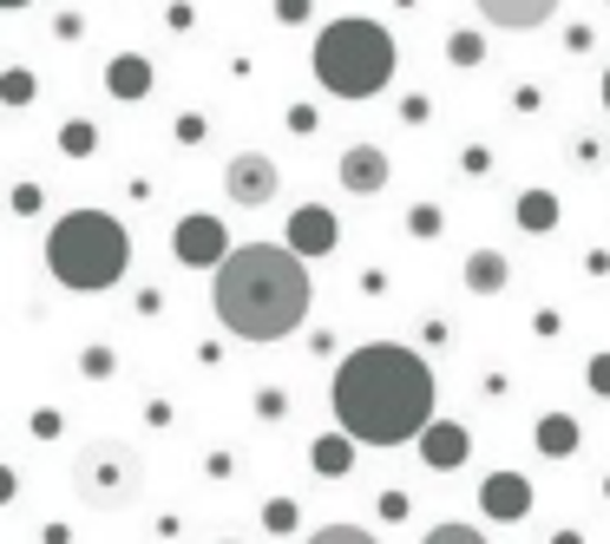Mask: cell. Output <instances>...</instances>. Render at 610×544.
<instances>
[{"label":"cell","instance_id":"1","mask_svg":"<svg viewBox=\"0 0 610 544\" xmlns=\"http://www.w3.org/2000/svg\"><path fill=\"white\" fill-rule=\"evenodd\" d=\"M329 407L361 446H407L433 426V367L420 361V347L361 341L354 354H341Z\"/></svg>","mask_w":610,"mask_h":544},{"label":"cell","instance_id":"2","mask_svg":"<svg viewBox=\"0 0 610 544\" xmlns=\"http://www.w3.org/2000/svg\"><path fill=\"white\" fill-rule=\"evenodd\" d=\"M309 256L289 243H237L217 263V322L237 341H282L309 322Z\"/></svg>","mask_w":610,"mask_h":544},{"label":"cell","instance_id":"3","mask_svg":"<svg viewBox=\"0 0 610 544\" xmlns=\"http://www.w3.org/2000/svg\"><path fill=\"white\" fill-rule=\"evenodd\" d=\"M309 67H316V85H322L329 99L361 105V99H381V92L394 85L401 47H394V33H388L381 20H368V13H341V20H329V27L316 33Z\"/></svg>","mask_w":610,"mask_h":544},{"label":"cell","instance_id":"4","mask_svg":"<svg viewBox=\"0 0 610 544\" xmlns=\"http://www.w3.org/2000/svg\"><path fill=\"white\" fill-rule=\"evenodd\" d=\"M47 270H53V282H67L72 295H99V289L126 282V270H132V236L106 210H67L47 230Z\"/></svg>","mask_w":610,"mask_h":544},{"label":"cell","instance_id":"5","mask_svg":"<svg viewBox=\"0 0 610 544\" xmlns=\"http://www.w3.org/2000/svg\"><path fill=\"white\" fill-rule=\"evenodd\" d=\"M72 492H79V505H92V512H126V505H138V492H144V460H138V446L126 433H92V440L72 453Z\"/></svg>","mask_w":610,"mask_h":544},{"label":"cell","instance_id":"6","mask_svg":"<svg viewBox=\"0 0 610 544\" xmlns=\"http://www.w3.org/2000/svg\"><path fill=\"white\" fill-rule=\"evenodd\" d=\"M276 191H282V171H276L270 151H237V158L223 164V198H230L237 210L276 204Z\"/></svg>","mask_w":610,"mask_h":544},{"label":"cell","instance_id":"7","mask_svg":"<svg viewBox=\"0 0 610 544\" xmlns=\"http://www.w3.org/2000/svg\"><path fill=\"white\" fill-rule=\"evenodd\" d=\"M171 250H178V263L184 270H217L223 256H230V230H223V216H184L178 230H171Z\"/></svg>","mask_w":610,"mask_h":544},{"label":"cell","instance_id":"8","mask_svg":"<svg viewBox=\"0 0 610 544\" xmlns=\"http://www.w3.org/2000/svg\"><path fill=\"white\" fill-rule=\"evenodd\" d=\"M336 178H341V191H348V198H381V191H388V178H394V164H388V151H381V144H368V138H361V144H348V151L336 158Z\"/></svg>","mask_w":610,"mask_h":544},{"label":"cell","instance_id":"9","mask_svg":"<svg viewBox=\"0 0 610 544\" xmlns=\"http://www.w3.org/2000/svg\"><path fill=\"white\" fill-rule=\"evenodd\" d=\"M296 256H329L341 243V223H336V210L329 204H302V210H289V236H282Z\"/></svg>","mask_w":610,"mask_h":544},{"label":"cell","instance_id":"10","mask_svg":"<svg viewBox=\"0 0 610 544\" xmlns=\"http://www.w3.org/2000/svg\"><path fill=\"white\" fill-rule=\"evenodd\" d=\"M479 505H486V518L519 525V518L532 512V485H526V473H492L479 485Z\"/></svg>","mask_w":610,"mask_h":544},{"label":"cell","instance_id":"11","mask_svg":"<svg viewBox=\"0 0 610 544\" xmlns=\"http://www.w3.org/2000/svg\"><path fill=\"white\" fill-rule=\"evenodd\" d=\"M420 460H427L433 473H453V466L467 460V426H460V420H433V426L420 433Z\"/></svg>","mask_w":610,"mask_h":544},{"label":"cell","instance_id":"12","mask_svg":"<svg viewBox=\"0 0 610 544\" xmlns=\"http://www.w3.org/2000/svg\"><path fill=\"white\" fill-rule=\"evenodd\" d=\"M492 27H544L558 13V0H473Z\"/></svg>","mask_w":610,"mask_h":544},{"label":"cell","instance_id":"13","mask_svg":"<svg viewBox=\"0 0 610 544\" xmlns=\"http://www.w3.org/2000/svg\"><path fill=\"white\" fill-rule=\"evenodd\" d=\"M460 275H467V289H473V295H506V282H512V263H506L499 250H473Z\"/></svg>","mask_w":610,"mask_h":544},{"label":"cell","instance_id":"14","mask_svg":"<svg viewBox=\"0 0 610 544\" xmlns=\"http://www.w3.org/2000/svg\"><path fill=\"white\" fill-rule=\"evenodd\" d=\"M354 446H361L354 433H322V440L309 446V466H316V473H329V478H341L348 466H354Z\"/></svg>","mask_w":610,"mask_h":544},{"label":"cell","instance_id":"15","mask_svg":"<svg viewBox=\"0 0 610 544\" xmlns=\"http://www.w3.org/2000/svg\"><path fill=\"white\" fill-rule=\"evenodd\" d=\"M106 79H112V99H126V105H132V99H144V92H151V60H138V53H119Z\"/></svg>","mask_w":610,"mask_h":544},{"label":"cell","instance_id":"16","mask_svg":"<svg viewBox=\"0 0 610 544\" xmlns=\"http://www.w3.org/2000/svg\"><path fill=\"white\" fill-rule=\"evenodd\" d=\"M539 453L544 460H571L578 453V420L571 413H544L539 420Z\"/></svg>","mask_w":610,"mask_h":544},{"label":"cell","instance_id":"17","mask_svg":"<svg viewBox=\"0 0 610 544\" xmlns=\"http://www.w3.org/2000/svg\"><path fill=\"white\" fill-rule=\"evenodd\" d=\"M519 223H526V230H551V223H558V198H551V191H526V198H519Z\"/></svg>","mask_w":610,"mask_h":544},{"label":"cell","instance_id":"18","mask_svg":"<svg viewBox=\"0 0 610 544\" xmlns=\"http://www.w3.org/2000/svg\"><path fill=\"white\" fill-rule=\"evenodd\" d=\"M447 60H453V67H479V60H486V40H479L473 27H460V33L447 40Z\"/></svg>","mask_w":610,"mask_h":544},{"label":"cell","instance_id":"19","mask_svg":"<svg viewBox=\"0 0 610 544\" xmlns=\"http://www.w3.org/2000/svg\"><path fill=\"white\" fill-rule=\"evenodd\" d=\"M0 99H7V105H27V99H33V72L7 67V72H0Z\"/></svg>","mask_w":610,"mask_h":544},{"label":"cell","instance_id":"20","mask_svg":"<svg viewBox=\"0 0 610 544\" xmlns=\"http://www.w3.org/2000/svg\"><path fill=\"white\" fill-rule=\"evenodd\" d=\"M420 544H486V532H473V525H460V518H447V525H433Z\"/></svg>","mask_w":610,"mask_h":544},{"label":"cell","instance_id":"21","mask_svg":"<svg viewBox=\"0 0 610 544\" xmlns=\"http://www.w3.org/2000/svg\"><path fill=\"white\" fill-rule=\"evenodd\" d=\"M309 544H381V538L361 532V525H322V532H309Z\"/></svg>","mask_w":610,"mask_h":544},{"label":"cell","instance_id":"22","mask_svg":"<svg viewBox=\"0 0 610 544\" xmlns=\"http://www.w3.org/2000/svg\"><path fill=\"white\" fill-rule=\"evenodd\" d=\"M440 223H447L440 204H413V210H407V230H413V236H440Z\"/></svg>","mask_w":610,"mask_h":544},{"label":"cell","instance_id":"23","mask_svg":"<svg viewBox=\"0 0 610 544\" xmlns=\"http://www.w3.org/2000/svg\"><path fill=\"white\" fill-rule=\"evenodd\" d=\"M60 151H67V158H86V151H92V125H86V119H72L67 132H60Z\"/></svg>","mask_w":610,"mask_h":544},{"label":"cell","instance_id":"24","mask_svg":"<svg viewBox=\"0 0 610 544\" xmlns=\"http://www.w3.org/2000/svg\"><path fill=\"white\" fill-rule=\"evenodd\" d=\"M270 532H296V498H270Z\"/></svg>","mask_w":610,"mask_h":544},{"label":"cell","instance_id":"25","mask_svg":"<svg viewBox=\"0 0 610 544\" xmlns=\"http://www.w3.org/2000/svg\"><path fill=\"white\" fill-rule=\"evenodd\" d=\"M112 367H119V361H112V347H86V374H92V381H99V374H112Z\"/></svg>","mask_w":610,"mask_h":544},{"label":"cell","instance_id":"26","mask_svg":"<svg viewBox=\"0 0 610 544\" xmlns=\"http://www.w3.org/2000/svg\"><path fill=\"white\" fill-rule=\"evenodd\" d=\"M13 210L33 216V210H40V184H20V191H13Z\"/></svg>","mask_w":610,"mask_h":544},{"label":"cell","instance_id":"27","mask_svg":"<svg viewBox=\"0 0 610 544\" xmlns=\"http://www.w3.org/2000/svg\"><path fill=\"white\" fill-rule=\"evenodd\" d=\"M257 413H270V420H282V387H263V394H257Z\"/></svg>","mask_w":610,"mask_h":544},{"label":"cell","instance_id":"28","mask_svg":"<svg viewBox=\"0 0 610 544\" xmlns=\"http://www.w3.org/2000/svg\"><path fill=\"white\" fill-rule=\"evenodd\" d=\"M401 119L407 125H427V99H401Z\"/></svg>","mask_w":610,"mask_h":544},{"label":"cell","instance_id":"29","mask_svg":"<svg viewBox=\"0 0 610 544\" xmlns=\"http://www.w3.org/2000/svg\"><path fill=\"white\" fill-rule=\"evenodd\" d=\"M381 518H407V498H401V492H381Z\"/></svg>","mask_w":610,"mask_h":544},{"label":"cell","instance_id":"30","mask_svg":"<svg viewBox=\"0 0 610 544\" xmlns=\"http://www.w3.org/2000/svg\"><path fill=\"white\" fill-rule=\"evenodd\" d=\"M591 381H598V394H610V354L598 361V367H591Z\"/></svg>","mask_w":610,"mask_h":544},{"label":"cell","instance_id":"31","mask_svg":"<svg viewBox=\"0 0 610 544\" xmlns=\"http://www.w3.org/2000/svg\"><path fill=\"white\" fill-rule=\"evenodd\" d=\"M551 544H584V538H578V532H558V538H551Z\"/></svg>","mask_w":610,"mask_h":544},{"label":"cell","instance_id":"32","mask_svg":"<svg viewBox=\"0 0 610 544\" xmlns=\"http://www.w3.org/2000/svg\"><path fill=\"white\" fill-rule=\"evenodd\" d=\"M604 112H610V67H604Z\"/></svg>","mask_w":610,"mask_h":544},{"label":"cell","instance_id":"33","mask_svg":"<svg viewBox=\"0 0 610 544\" xmlns=\"http://www.w3.org/2000/svg\"><path fill=\"white\" fill-rule=\"evenodd\" d=\"M0 7H33V0H0Z\"/></svg>","mask_w":610,"mask_h":544},{"label":"cell","instance_id":"34","mask_svg":"<svg viewBox=\"0 0 610 544\" xmlns=\"http://www.w3.org/2000/svg\"><path fill=\"white\" fill-rule=\"evenodd\" d=\"M604 7H610V0H604Z\"/></svg>","mask_w":610,"mask_h":544}]
</instances>
